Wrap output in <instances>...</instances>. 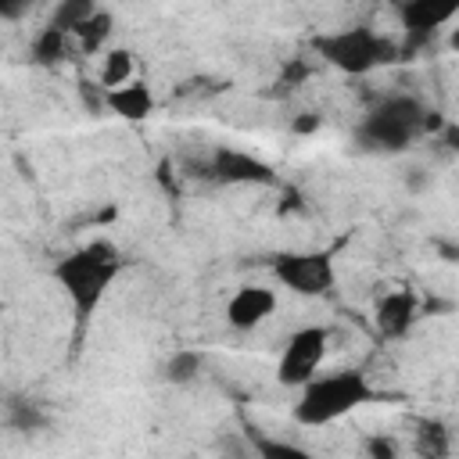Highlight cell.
Segmentation results:
<instances>
[{"label":"cell","instance_id":"24","mask_svg":"<svg viewBox=\"0 0 459 459\" xmlns=\"http://www.w3.org/2000/svg\"><path fill=\"white\" fill-rule=\"evenodd\" d=\"M445 136H448V140H455L452 147H459V129H455V126H445Z\"/></svg>","mask_w":459,"mask_h":459},{"label":"cell","instance_id":"20","mask_svg":"<svg viewBox=\"0 0 459 459\" xmlns=\"http://www.w3.org/2000/svg\"><path fill=\"white\" fill-rule=\"evenodd\" d=\"M305 75H308V65H305V61H290V65L283 68V82H287V86H294V82H301Z\"/></svg>","mask_w":459,"mask_h":459},{"label":"cell","instance_id":"5","mask_svg":"<svg viewBox=\"0 0 459 459\" xmlns=\"http://www.w3.org/2000/svg\"><path fill=\"white\" fill-rule=\"evenodd\" d=\"M273 276L298 298H319L333 287V251H283L273 258Z\"/></svg>","mask_w":459,"mask_h":459},{"label":"cell","instance_id":"14","mask_svg":"<svg viewBox=\"0 0 459 459\" xmlns=\"http://www.w3.org/2000/svg\"><path fill=\"white\" fill-rule=\"evenodd\" d=\"M111 29H115L111 14L97 7V11H93V14H90V18H86V22H82V25L75 29V36H72V39L79 43V50H82V54H97V50H100V47L108 43Z\"/></svg>","mask_w":459,"mask_h":459},{"label":"cell","instance_id":"2","mask_svg":"<svg viewBox=\"0 0 459 459\" xmlns=\"http://www.w3.org/2000/svg\"><path fill=\"white\" fill-rule=\"evenodd\" d=\"M373 398H377V387L362 369H333L301 387L294 402V420L301 427H326Z\"/></svg>","mask_w":459,"mask_h":459},{"label":"cell","instance_id":"16","mask_svg":"<svg viewBox=\"0 0 459 459\" xmlns=\"http://www.w3.org/2000/svg\"><path fill=\"white\" fill-rule=\"evenodd\" d=\"M68 39H72L68 32L47 25V29L32 39V61H36V65H57V61L68 54Z\"/></svg>","mask_w":459,"mask_h":459},{"label":"cell","instance_id":"21","mask_svg":"<svg viewBox=\"0 0 459 459\" xmlns=\"http://www.w3.org/2000/svg\"><path fill=\"white\" fill-rule=\"evenodd\" d=\"M319 126H323L319 115H301V118H294V133H316Z\"/></svg>","mask_w":459,"mask_h":459},{"label":"cell","instance_id":"4","mask_svg":"<svg viewBox=\"0 0 459 459\" xmlns=\"http://www.w3.org/2000/svg\"><path fill=\"white\" fill-rule=\"evenodd\" d=\"M423 115L427 108L416 97H405V93L384 97L359 122V143H366L369 151H384V154L402 151L423 133Z\"/></svg>","mask_w":459,"mask_h":459},{"label":"cell","instance_id":"13","mask_svg":"<svg viewBox=\"0 0 459 459\" xmlns=\"http://www.w3.org/2000/svg\"><path fill=\"white\" fill-rule=\"evenodd\" d=\"M133 72H136V61H133V50L126 47H115L104 54V65H100V90L111 93V90H122L133 82Z\"/></svg>","mask_w":459,"mask_h":459},{"label":"cell","instance_id":"7","mask_svg":"<svg viewBox=\"0 0 459 459\" xmlns=\"http://www.w3.org/2000/svg\"><path fill=\"white\" fill-rule=\"evenodd\" d=\"M416 319H420V301H416V294H412L409 287H394V290H387V294L377 298L373 323H377L380 337L402 341V337L412 330Z\"/></svg>","mask_w":459,"mask_h":459},{"label":"cell","instance_id":"25","mask_svg":"<svg viewBox=\"0 0 459 459\" xmlns=\"http://www.w3.org/2000/svg\"><path fill=\"white\" fill-rule=\"evenodd\" d=\"M186 459H197V455H186Z\"/></svg>","mask_w":459,"mask_h":459},{"label":"cell","instance_id":"12","mask_svg":"<svg viewBox=\"0 0 459 459\" xmlns=\"http://www.w3.org/2000/svg\"><path fill=\"white\" fill-rule=\"evenodd\" d=\"M412 455L416 459H448L452 455V434L441 420H416L412 427Z\"/></svg>","mask_w":459,"mask_h":459},{"label":"cell","instance_id":"17","mask_svg":"<svg viewBox=\"0 0 459 459\" xmlns=\"http://www.w3.org/2000/svg\"><path fill=\"white\" fill-rule=\"evenodd\" d=\"M251 445H255V459H316L308 448L280 437H251Z\"/></svg>","mask_w":459,"mask_h":459},{"label":"cell","instance_id":"6","mask_svg":"<svg viewBox=\"0 0 459 459\" xmlns=\"http://www.w3.org/2000/svg\"><path fill=\"white\" fill-rule=\"evenodd\" d=\"M330 351V330L326 326H301L287 337L280 362H276V380L283 387H305L319 377L323 362Z\"/></svg>","mask_w":459,"mask_h":459},{"label":"cell","instance_id":"11","mask_svg":"<svg viewBox=\"0 0 459 459\" xmlns=\"http://www.w3.org/2000/svg\"><path fill=\"white\" fill-rule=\"evenodd\" d=\"M104 104H108L118 118H126V122H143V118L154 111V93H151V86H147L143 79H133L129 86L104 93Z\"/></svg>","mask_w":459,"mask_h":459},{"label":"cell","instance_id":"1","mask_svg":"<svg viewBox=\"0 0 459 459\" xmlns=\"http://www.w3.org/2000/svg\"><path fill=\"white\" fill-rule=\"evenodd\" d=\"M118 269H122V258L108 240H90V244L68 251L65 258H57L54 280L68 294L72 319H75V337L82 333V326L100 308V301H104L111 280L118 276Z\"/></svg>","mask_w":459,"mask_h":459},{"label":"cell","instance_id":"9","mask_svg":"<svg viewBox=\"0 0 459 459\" xmlns=\"http://www.w3.org/2000/svg\"><path fill=\"white\" fill-rule=\"evenodd\" d=\"M398 18L405 32L420 43L430 39L437 29H445L452 18H459V0H409L398 7Z\"/></svg>","mask_w":459,"mask_h":459},{"label":"cell","instance_id":"3","mask_svg":"<svg viewBox=\"0 0 459 459\" xmlns=\"http://www.w3.org/2000/svg\"><path fill=\"white\" fill-rule=\"evenodd\" d=\"M312 47L330 68H337L344 75H366V72L394 61V54H398V47L387 36L373 32L369 25H351V29L316 36Z\"/></svg>","mask_w":459,"mask_h":459},{"label":"cell","instance_id":"23","mask_svg":"<svg viewBox=\"0 0 459 459\" xmlns=\"http://www.w3.org/2000/svg\"><path fill=\"white\" fill-rule=\"evenodd\" d=\"M448 47H452V50L459 54V22H455V25L448 29Z\"/></svg>","mask_w":459,"mask_h":459},{"label":"cell","instance_id":"10","mask_svg":"<svg viewBox=\"0 0 459 459\" xmlns=\"http://www.w3.org/2000/svg\"><path fill=\"white\" fill-rule=\"evenodd\" d=\"M208 172H212L219 183H273V179H276L265 161H258L255 154L233 151V147H219V151L212 154Z\"/></svg>","mask_w":459,"mask_h":459},{"label":"cell","instance_id":"8","mask_svg":"<svg viewBox=\"0 0 459 459\" xmlns=\"http://www.w3.org/2000/svg\"><path fill=\"white\" fill-rule=\"evenodd\" d=\"M273 312H276V290L273 287H262V283H244L226 301V323L233 330H255Z\"/></svg>","mask_w":459,"mask_h":459},{"label":"cell","instance_id":"15","mask_svg":"<svg viewBox=\"0 0 459 459\" xmlns=\"http://www.w3.org/2000/svg\"><path fill=\"white\" fill-rule=\"evenodd\" d=\"M201 369H204V355L194 351V348H179L165 362V380L176 384V387H186V384H194L201 377Z\"/></svg>","mask_w":459,"mask_h":459},{"label":"cell","instance_id":"18","mask_svg":"<svg viewBox=\"0 0 459 459\" xmlns=\"http://www.w3.org/2000/svg\"><path fill=\"white\" fill-rule=\"evenodd\" d=\"M93 11H97V7H93L90 0H68V4H61V7L54 11L50 25L61 29V32H68V36H75V29H79Z\"/></svg>","mask_w":459,"mask_h":459},{"label":"cell","instance_id":"19","mask_svg":"<svg viewBox=\"0 0 459 459\" xmlns=\"http://www.w3.org/2000/svg\"><path fill=\"white\" fill-rule=\"evenodd\" d=\"M366 459H402L398 455V441L387 437V434H373L366 441Z\"/></svg>","mask_w":459,"mask_h":459},{"label":"cell","instance_id":"22","mask_svg":"<svg viewBox=\"0 0 459 459\" xmlns=\"http://www.w3.org/2000/svg\"><path fill=\"white\" fill-rule=\"evenodd\" d=\"M437 251L445 255V262H459V244H445V240H437Z\"/></svg>","mask_w":459,"mask_h":459}]
</instances>
